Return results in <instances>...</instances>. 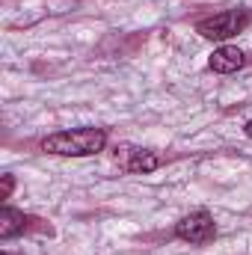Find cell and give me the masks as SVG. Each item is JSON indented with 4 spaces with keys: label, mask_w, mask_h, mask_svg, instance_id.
I'll return each mask as SVG.
<instances>
[{
    "label": "cell",
    "mask_w": 252,
    "mask_h": 255,
    "mask_svg": "<svg viewBox=\"0 0 252 255\" xmlns=\"http://www.w3.org/2000/svg\"><path fill=\"white\" fill-rule=\"evenodd\" d=\"M15 187V181H12V175H3V199H9V193Z\"/></svg>",
    "instance_id": "52a82bcc"
},
{
    "label": "cell",
    "mask_w": 252,
    "mask_h": 255,
    "mask_svg": "<svg viewBox=\"0 0 252 255\" xmlns=\"http://www.w3.org/2000/svg\"><path fill=\"white\" fill-rule=\"evenodd\" d=\"M175 235L187 244H211L217 238V226H214V217L208 211H193L187 217L178 220L175 226Z\"/></svg>",
    "instance_id": "3957f363"
},
{
    "label": "cell",
    "mask_w": 252,
    "mask_h": 255,
    "mask_svg": "<svg viewBox=\"0 0 252 255\" xmlns=\"http://www.w3.org/2000/svg\"><path fill=\"white\" fill-rule=\"evenodd\" d=\"M107 142V133L101 128H77V130H60L42 139V148L48 154H63V157H89L98 154Z\"/></svg>",
    "instance_id": "6da1fadb"
},
{
    "label": "cell",
    "mask_w": 252,
    "mask_h": 255,
    "mask_svg": "<svg viewBox=\"0 0 252 255\" xmlns=\"http://www.w3.org/2000/svg\"><path fill=\"white\" fill-rule=\"evenodd\" d=\"M3 255H9V253H3Z\"/></svg>",
    "instance_id": "9c48e42d"
},
{
    "label": "cell",
    "mask_w": 252,
    "mask_h": 255,
    "mask_svg": "<svg viewBox=\"0 0 252 255\" xmlns=\"http://www.w3.org/2000/svg\"><path fill=\"white\" fill-rule=\"evenodd\" d=\"M24 229H27V217H24L21 211H15V208H3V211H0V238H3V241L21 235Z\"/></svg>",
    "instance_id": "8992f818"
},
{
    "label": "cell",
    "mask_w": 252,
    "mask_h": 255,
    "mask_svg": "<svg viewBox=\"0 0 252 255\" xmlns=\"http://www.w3.org/2000/svg\"><path fill=\"white\" fill-rule=\"evenodd\" d=\"M244 130H247V136H252V119L247 122V128H244Z\"/></svg>",
    "instance_id": "ba28073f"
},
{
    "label": "cell",
    "mask_w": 252,
    "mask_h": 255,
    "mask_svg": "<svg viewBox=\"0 0 252 255\" xmlns=\"http://www.w3.org/2000/svg\"><path fill=\"white\" fill-rule=\"evenodd\" d=\"M250 24H252V12L244 9V6H238V9H226V12H220V15H211V18L199 21L196 30H199L205 39L223 42V39H232V36L244 33Z\"/></svg>",
    "instance_id": "7a4b0ae2"
},
{
    "label": "cell",
    "mask_w": 252,
    "mask_h": 255,
    "mask_svg": "<svg viewBox=\"0 0 252 255\" xmlns=\"http://www.w3.org/2000/svg\"><path fill=\"white\" fill-rule=\"evenodd\" d=\"M244 63H247L244 51H238V48H232V45H223V48L214 51V57H211V68H214L217 74H232V71H238Z\"/></svg>",
    "instance_id": "5b68a950"
},
{
    "label": "cell",
    "mask_w": 252,
    "mask_h": 255,
    "mask_svg": "<svg viewBox=\"0 0 252 255\" xmlns=\"http://www.w3.org/2000/svg\"><path fill=\"white\" fill-rule=\"evenodd\" d=\"M116 160L122 163V169H127V172H151V169L160 166V157L154 151H148V148H130V145L116 151Z\"/></svg>",
    "instance_id": "277c9868"
}]
</instances>
